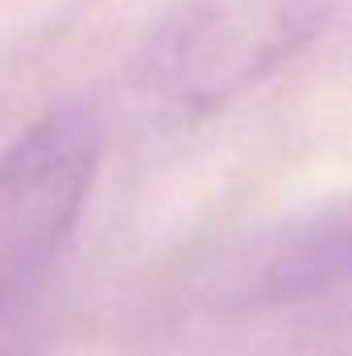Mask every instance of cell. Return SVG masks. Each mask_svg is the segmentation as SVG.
Wrapping results in <instances>:
<instances>
[{
  "mask_svg": "<svg viewBox=\"0 0 352 356\" xmlns=\"http://www.w3.org/2000/svg\"><path fill=\"white\" fill-rule=\"evenodd\" d=\"M323 25V0H178L141 50V91L158 116L207 120L298 58Z\"/></svg>",
  "mask_w": 352,
  "mask_h": 356,
  "instance_id": "1",
  "label": "cell"
},
{
  "mask_svg": "<svg viewBox=\"0 0 352 356\" xmlns=\"http://www.w3.org/2000/svg\"><path fill=\"white\" fill-rule=\"evenodd\" d=\"M104 154L88 99L46 108L0 154V311L25 298L71 241Z\"/></svg>",
  "mask_w": 352,
  "mask_h": 356,
  "instance_id": "2",
  "label": "cell"
},
{
  "mask_svg": "<svg viewBox=\"0 0 352 356\" xmlns=\"http://www.w3.org/2000/svg\"><path fill=\"white\" fill-rule=\"evenodd\" d=\"M352 282V195L303 211L237 266L228 302L290 307Z\"/></svg>",
  "mask_w": 352,
  "mask_h": 356,
  "instance_id": "3",
  "label": "cell"
}]
</instances>
